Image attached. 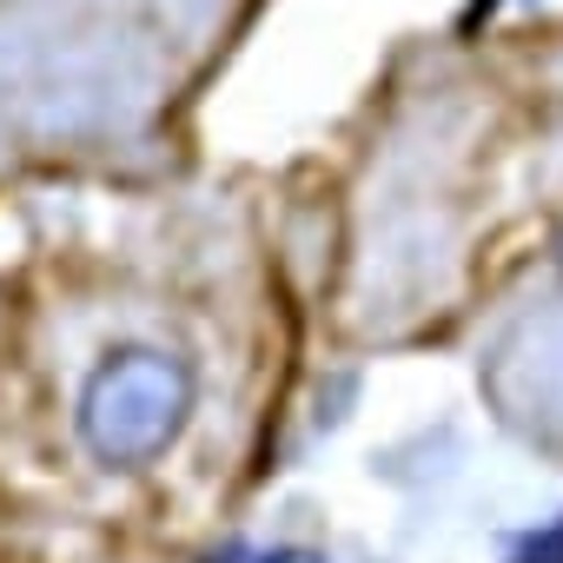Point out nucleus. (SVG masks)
I'll list each match as a JSON object with an SVG mask.
<instances>
[{
	"instance_id": "nucleus-1",
	"label": "nucleus",
	"mask_w": 563,
	"mask_h": 563,
	"mask_svg": "<svg viewBox=\"0 0 563 563\" xmlns=\"http://www.w3.org/2000/svg\"><path fill=\"white\" fill-rule=\"evenodd\" d=\"M113 424H100L93 438H100V451H146V444H159L166 438V424H173V411H166V378L159 372H146V365H126L113 385Z\"/></svg>"
}]
</instances>
